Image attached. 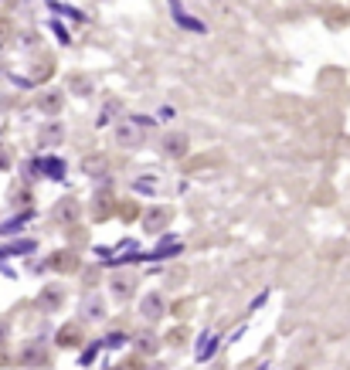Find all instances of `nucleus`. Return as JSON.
Returning a JSON list of instances; mask_svg holds the SVG:
<instances>
[{"instance_id": "obj_2", "label": "nucleus", "mask_w": 350, "mask_h": 370, "mask_svg": "<svg viewBox=\"0 0 350 370\" xmlns=\"http://www.w3.org/2000/svg\"><path fill=\"white\" fill-rule=\"evenodd\" d=\"M78 265V255L75 251H58V255H51L45 262V268H55V272H72Z\"/></svg>"}, {"instance_id": "obj_11", "label": "nucleus", "mask_w": 350, "mask_h": 370, "mask_svg": "<svg viewBox=\"0 0 350 370\" xmlns=\"http://www.w3.org/2000/svg\"><path fill=\"white\" fill-rule=\"evenodd\" d=\"M38 106H41V112H45V116H55V112L61 109V95L58 92L41 95V102H38Z\"/></svg>"}, {"instance_id": "obj_10", "label": "nucleus", "mask_w": 350, "mask_h": 370, "mask_svg": "<svg viewBox=\"0 0 350 370\" xmlns=\"http://www.w3.org/2000/svg\"><path fill=\"white\" fill-rule=\"evenodd\" d=\"M133 289H137V278H129V276H120V278H112V293L120 295H129L133 293Z\"/></svg>"}, {"instance_id": "obj_5", "label": "nucleus", "mask_w": 350, "mask_h": 370, "mask_svg": "<svg viewBox=\"0 0 350 370\" xmlns=\"http://www.w3.org/2000/svg\"><path fill=\"white\" fill-rule=\"evenodd\" d=\"M167 221H170V207H157V211L147 214V232H160Z\"/></svg>"}, {"instance_id": "obj_14", "label": "nucleus", "mask_w": 350, "mask_h": 370, "mask_svg": "<svg viewBox=\"0 0 350 370\" xmlns=\"http://www.w3.org/2000/svg\"><path fill=\"white\" fill-rule=\"evenodd\" d=\"M45 139H48V143H58V139H61V129H58V126H48L45 133H41V143H45Z\"/></svg>"}, {"instance_id": "obj_3", "label": "nucleus", "mask_w": 350, "mask_h": 370, "mask_svg": "<svg viewBox=\"0 0 350 370\" xmlns=\"http://www.w3.org/2000/svg\"><path fill=\"white\" fill-rule=\"evenodd\" d=\"M139 312H143L147 320H160V316H164V299H160L157 293H150L147 299H143V306H139Z\"/></svg>"}, {"instance_id": "obj_15", "label": "nucleus", "mask_w": 350, "mask_h": 370, "mask_svg": "<svg viewBox=\"0 0 350 370\" xmlns=\"http://www.w3.org/2000/svg\"><path fill=\"white\" fill-rule=\"evenodd\" d=\"M102 167H106V160H85V170L89 173H102Z\"/></svg>"}, {"instance_id": "obj_1", "label": "nucleus", "mask_w": 350, "mask_h": 370, "mask_svg": "<svg viewBox=\"0 0 350 370\" xmlns=\"http://www.w3.org/2000/svg\"><path fill=\"white\" fill-rule=\"evenodd\" d=\"M21 364H24V367H48V350L41 343H28V347L21 350Z\"/></svg>"}, {"instance_id": "obj_12", "label": "nucleus", "mask_w": 350, "mask_h": 370, "mask_svg": "<svg viewBox=\"0 0 350 370\" xmlns=\"http://www.w3.org/2000/svg\"><path fill=\"white\" fill-rule=\"evenodd\" d=\"M102 312H106V306H102V299H95V295H89V299H85V316H89V320H99Z\"/></svg>"}, {"instance_id": "obj_4", "label": "nucleus", "mask_w": 350, "mask_h": 370, "mask_svg": "<svg viewBox=\"0 0 350 370\" xmlns=\"http://www.w3.org/2000/svg\"><path fill=\"white\" fill-rule=\"evenodd\" d=\"M55 217H58L61 224H68V221H75L78 217V204H75V197H65V201L55 207Z\"/></svg>"}, {"instance_id": "obj_8", "label": "nucleus", "mask_w": 350, "mask_h": 370, "mask_svg": "<svg viewBox=\"0 0 350 370\" xmlns=\"http://www.w3.org/2000/svg\"><path fill=\"white\" fill-rule=\"evenodd\" d=\"M34 170H45L51 180H61V177H65V163H61V160H38Z\"/></svg>"}, {"instance_id": "obj_16", "label": "nucleus", "mask_w": 350, "mask_h": 370, "mask_svg": "<svg viewBox=\"0 0 350 370\" xmlns=\"http://www.w3.org/2000/svg\"><path fill=\"white\" fill-rule=\"evenodd\" d=\"M211 350H214V339H204V343H201V350H198V357H201V360H208Z\"/></svg>"}, {"instance_id": "obj_17", "label": "nucleus", "mask_w": 350, "mask_h": 370, "mask_svg": "<svg viewBox=\"0 0 350 370\" xmlns=\"http://www.w3.org/2000/svg\"><path fill=\"white\" fill-rule=\"evenodd\" d=\"M157 370H164V367H157Z\"/></svg>"}, {"instance_id": "obj_6", "label": "nucleus", "mask_w": 350, "mask_h": 370, "mask_svg": "<svg viewBox=\"0 0 350 370\" xmlns=\"http://www.w3.org/2000/svg\"><path fill=\"white\" fill-rule=\"evenodd\" d=\"M164 153H167V156H184V153H187V136H177V133L167 136V139H164Z\"/></svg>"}, {"instance_id": "obj_7", "label": "nucleus", "mask_w": 350, "mask_h": 370, "mask_svg": "<svg viewBox=\"0 0 350 370\" xmlns=\"http://www.w3.org/2000/svg\"><path fill=\"white\" fill-rule=\"evenodd\" d=\"M82 343V330L78 326H61V333H58V347H78Z\"/></svg>"}, {"instance_id": "obj_13", "label": "nucleus", "mask_w": 350, "mask_h": 370, "mask_svg": "<svg viewBox=\"0 0 350 370\" xmlns=\"http://www.w3.org/2000/svg\"><path fill=\"white\" fill-rule=\"evenodd\" d=\"M109 214V194L95 197V217H106Z\"/></svg>"}, {"instance_id": "obj_9", "label": "nucleus", "mask_w": 350, "mask_h": 370, "mask_svg": "<svg viewBox=\"0 0 350 370\" xmlns=\"http://www.w3.org/2000/svg\"><path fill=\"white\" fill-rule=\"evenodd\" d=\"M61 299H65V293H61L58 285H48L45 293H41V306H45V309H58Z\"/></svg>"}]
</instances>
